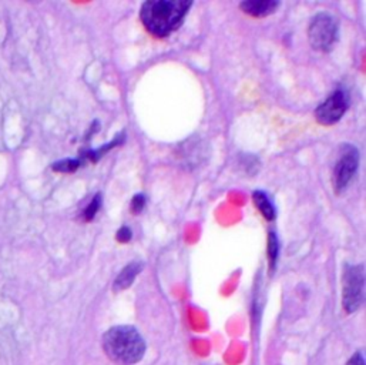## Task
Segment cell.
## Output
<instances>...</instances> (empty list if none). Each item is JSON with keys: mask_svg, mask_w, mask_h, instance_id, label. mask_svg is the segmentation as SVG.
<instances>
[{"mask_svg": "<svg viewBox=\"0 0 366 365\" xmlns=\"http://www.w3.org/2000/svg\"><path fill=\"white\" fill-rule=\"evenodd\" d=\"M359 167V152L352 145H343L334 169V185L338 193L349 186Z\"/></svg>", "mask_w": 366, "mask_h": 365, "instance_id": "cell-5", "label": "cell"}, {"mask_svg": "<svg viewBox=\"0 0 366 365\" xmlns=\"http://www.w3.org/2000/svg\"><path fill=\"white\" fill-rule=\"evenodd\" d=\"M349 107V93L345 89L335 90L315 110V117L323 126L338 123Z\"/></svg>", "mask_w": 366, "mask_h": 365, "instance_id": "cell-6", "label": "cell"}, {"mask_svg": "<svg viewBox=\"0 0 366 365\" xmlns=\"http://www.w3.org/2000/svg\"><path fill=\"white\" fill-rule=\"evenodd\" d=\"M141 270H143V262H141V261H131L129 266H126L123 270L120 271V274L114 280L113 290L116 293L127 290L131 286V284L134 282L136 277L141 273Z\"/></svg>", "mask_w": 366, "mask_h": 365, "instance_id": "cell-7", "label": "cell"}, {"mask_svg": "<svg viewBox=\"0 0 366 365\" xmlns=\"http://www.w3.org/2000/svg\"><path fill=\"white\" fill-rule=\"evenodd\" d=\"M365 271L363 266H345L342 286V306L348 314L359 310L363 302Z\"/></svg>", "mask_w": 366, "mask_h": 365, "instance_id": "cell-4", "label": "cell"}, {"mask_svg": "<svg viewBox=\"0 0 366 365\" xmlns=\"http://www.w3.org/2000/svg\"><path fill=\"white\" fill-rule=\"evenodd\" d=\"M100 207H101V194L97 193L94 196V198L90 201V205L85 210V214H83L85 216V220L86 221H92L96 217V214L100 210Z\"/></svg>", "mask_w": 366, "mask_h": 365, "instance_id": "cell-12", "label": "cell"}, {"mask_svg": "<svg viewBox=\"0 0 366 365\" xmlns=\"http://www.w3.org/2000/svg\"><path fill=\"white\" fill-rule=\"evenodd\" d=\"M193 6L190 0H149L140 10L141 22L155 37H166L175 32Z\"/></svg>", "mask_w": 366, "mask_h": 365, "instance_id": "cell-1", "label": "cell"}, {"mask_svg": "<svg viewBox=\"0 0 366 365\" xmlns=\"http://www.w3.org/2000/svg\"><path fill=\"white\" fill-rule=\"evenodd\" d=\"M103 350L106 355L117 364L134 365L143 359L147 344L133 326H116L105 333Z\"/></svg>", "mask_w": 366, "mask_h": 365, "instance_id": "cell-2", "label": "cell"}, {"mask_svg": "<svg viewBox=\"0 0 366 365\" xmlns=\"http://www.w3.org/2000/svg\"><path fill=\"white\" fill-rule=\"evenodd\" d=\"M131 237H133V233H131V230L129 229V227H121L118 231H117V240L120 241V242H129L130 240H131Z\"/></svg>", "mask_w": 366, "mask_h": 365, "instance_id": "cell-14", "label": "cell"}, {"mask_svg": "<svg viewBox=\"0 0 366 365\" xmlns=\"http://www.w3.org/2000/svg\"><path fill=\"white\" fill-rule=\"evenodd\" d=\"M347 365H365V357L362 354V351H358L356 354H354L349 361L347 362Z\"/></svg>", "mask_w": 366, "mask_h": 365, "instance_id": "cell-15", "label": "cell"}, {"mask_svg": "<svg viewBox=\"0 0 366 365\" xmlns=\"http://www.w3.org/2000/svg\"><path fill=\"white\" fill-rule=\"evenodd\" d=\"M252 198H254V202L257 209L261 211V214L266 217L268 221H272L275 220V207L272 205L271 198L267 196L266 191H261V190H255L252 193Z\"/></svg>", "mask_w": 366, "mask_h": 365, "instance_id": "cell-9", "label": "cell"}, {"mask_svg": "<svg viewBox=\"0 0 366 365\" xmlns=\"http://www.w3.org/2000/svg\"><path fill=\"white\" fill-rule=\"evenodd\" d=\"M278 6L279 2H274V0H247V2L239 3L244 12L254 17H266L274 13Z\"/></svg>", "mask_w": 366, "mask_h": 365, "instance_id": "cell-8", "label": "cell"}, {"mask_svg": "<svg viewBox=\"0 0 366 365\" xmlns=\"http://www.w3.org/2000/svg\"><path fill=\"white\" fill-rule=\"evenodd\" d=\"M81 163H83V161L80 158H65L56 161L52 169L58 173H74L81 166Z\"/></svg>", "mask_w": 366, "mask_h": 365, "instance_id": "cell-10", "label": "cell"}, {"mask_svg": "<svg viewBox=\"0 0 366 365\" xmlns=\"http://www.w3.org/2000/svg\"><path fill=\"white\" fill-rule=\"evenodd\" d=\"M278 250H279L278 238H277L275 233H270V238H268V257H270V266H271V270L275 269L277 258H278Z\"/></svg>", "mask_w": 366, "mask_h": 365, "instance_id": "cell-11", "label": "cell"}, {"mask_svg": "<svg viewBox=\"0 0 366 365\" xmlns=\"http://www.w3.org/2000/svg\"><path fill=\"white\" fill-rule=\"evenodd\" d=\"M146 202H147V198H146L144 194H141V193L136 194V196L133 197V200H131V211H133L134 214L141 213V210H143L144 206H146Z\"/></svg>", "mask_w": 366, "mask_h": 365, "instance_id": "cell-13", "label": "cell"}, {"mask_svg": "<svg viewBox=\"0 0 366 365\" xmlns=\"http://www.w3.org/2000/svg\"><path fill=\"white\" fill-rule=\"evenodd\" d=\"M311 46L318 52L332 50L338 39V22L330 13L321 12L311 19L308 28Z\"/></svg>", "mask_w": 366, "mask_h": 365, "instance_id": "cell-3", "label": "cell"}]
</instances>
